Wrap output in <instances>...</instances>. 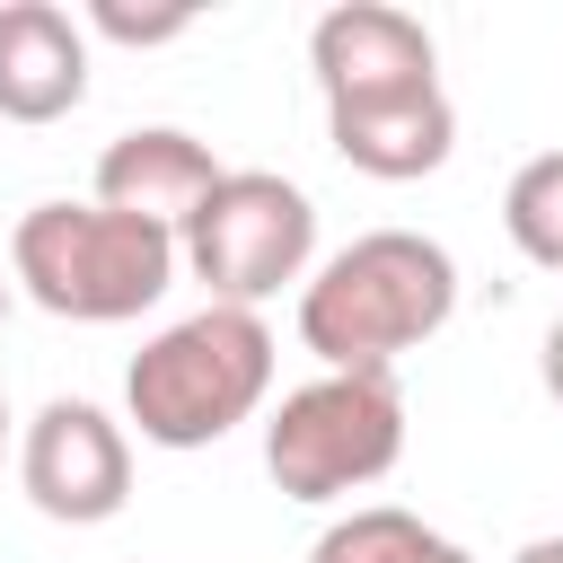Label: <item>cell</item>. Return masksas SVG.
<instances>
[{
  "label": "cell",
  "mask_w": 563,
  "mask_h": 563,
  "mask_svg": "<svg viewBox=\"0 0 563 563\" xmlns=\"http://www.w3.org/2000/svg\"><path fill=\"white\" fill-rule=\"evenodd\" d=\"M457 317V255L422 229H369L299 282V343L325 369H396Z\"/></svg>",
  "instance_id": "obj_1"
},
{
  "label": "cell",
  "mask_w": 563,
  "mask_h": 563,
  "mask_svg": "<svg viewBox=\"0 0 563 563\" xmlns=\"http://www.w3.org/2000/svg\"><path fill=\"white\" fill-rule=\"evenodd\" d=\"M273 396V325L255 308H194L123 369V413L150 449H211Z\"/></svg>",
  "instance_id": "obj_2"
},
{
  "label": "cell",
  "mask_w": 563,
  "mask_h": 563,
  "mask_svg": "<svg viewBox=\"0 0 563 563\" xmlns=\"http://www.w3.org/2000/svg\"><path fill=\"white\" fill-rule=\"evenodd\" d=\"M176 264H185L176 229L123 220L106 202H35L9 229V282L44 317H70V325H123L158 308Z\"/></svg>",
  "instance_id": "obj_3"
},
{
  "label": "cell",
  "mask_w": 563,
  "mask_h": 563,
  "mask_svg": "<svg viewBox=\"0 0 563 563\" xmlns=\"http://www.w3.org/2000/svg\"><path fill=\"white\" fill-rule=\"evenodd\" d=\"M405 457V387L396 369H325L264 413V475L290 501L369 493Z\"/></svg>",
  "instance_id": "obj_4"
},
{
  "label": "cell",
  "mask_w": 563,
  "mask_h": 563,
  "mask_svg": "<svg viewBox=\"0 0 563 563\" xmlns=\"http://www.w3.org/2000/svg\"><path fill=\"white\" fill-rule=\"evenodd\" d=\"M185 273L220 308H264L282 282H308L317 255V202L273 167H229L211 202L185 220Z\"/></svg>",
  "instance_id": "obj_5"
},
{
  "label": "cell",
  "mask_w": 563,
  "mask_h": 563,
  "mask_svg": "<svg viewBox=\"0 0 563 563\" xmlns=\"http://www.w3.org/2000/svg\"><path fill=\"white\" fill-rule=\"evenodd\" d=\"M18 484L62 528H106L132 501V440L88 396H53L18 440Z\"/></svg>",
  "instance_id": "obj_6"
},
{
  "label": "cell",
  "mask_w": 563,
  "mask_h": 563,
  "mask_svg": "<svg viewBox=\"0 0 563 563\" xmlns=\"http://www.w3.org/2000/svg\"><path fill=\"white\" fill-rule=\"evenodd\" d=\"M308 70L325 88V106H361V97H405V88H440V53L431 26L396 0H334L308 26Z\"/></svg>",
  "instance_id": "obj_7"
},
{
  "label": "cell",
  "mask_w": 563,
  "mask_h": 563,
  "mask_svg": "<svg viewBox=\"0 0 563 563\" xmlns=\"http://www.w3.org/2000/svg\"><path fill=\"white\" fill-rule=\"evenodd\" d=\"M220 176H229V167L211 158V141H194V132H176V123H141V132H114V141H106V158H97V202L123 211V220H150V229H176V238H185V220L211 202Z\"/></svg>",
  "instance_id": "obj_8"
},
{
  "label": "cell",
  "mask_w": 563,
  "mask_h": 563,
  "mask_svg": "<svg viewBox=\"0 0 563 563\" xmlns=\"http://www.w3.org/2000/svg\"><path fill=\"white\" fill-rule=\"evenodd\" d=\"M325 141L343 167L378 176V185H413L431 167H449L457 150V106L449 88H405V97H361V106H325Z\"/></svg>",
  "instance_id": "obj_9"
},
{
  "label": "cell",
  "mask_w": 563,
  "mask_h": 563,
  "mask_svg": "<svg viewBox=\"0 0 563 563\" xmlns=\"http://www.w3.org/2000/svg\"><path fill=\"white\" fill-rule=\"evenodd\" d=\"M88 97V26L53 0H0V114L62 123Z\"/></svg>",
  "instance_id": "obj_10"
},
{
  "label": "cell",
  "mask_w": 563,
  "mask_h": 563,
  "mask_svg": "<svg viewBox=\"0 0 563 563\" xmlns=\"http://www.w3.org/2000/svg\"><path fill=\"white\" fill-rule=\"evenodd\" d=\"M308 563H475L457 537H440V528H422L413 510H396V501H361V510H343L317 545H308Z\"/></svg>",
  "instance_id": "obj_11"
},
{
  "label": "cell",
  "mask_w": 563,
  "mask_h": 563,
  "mask_svg": "<svg viewBox=\"0 0 563 563\" xmlns=\"http://www.w3.org/2000/svg\"><path fill=\"white\" fill-rule=\"evenodd\" d=\"M501 229L528 264L563 273V150H537L510 185H501Z\"/></svg>",
  "instance_id": "obj_12"
},
{
  "label": "cell",
  "mask_w": 563,
  "mask_h": 563,
  "mask_svg": "<svg viewBox=\"0 0 563 563\" xmlns=\"http://www.w3.org/2000/svg\"><path fill=\"white\" fill-rule=\"evenodd\" d=\"M88 26L114 44H176L194 26V9H123V0H88Z\"/></svg>",
  "instance_id": "obj_13"
},
{
  "label": "cell",
  "mask_w": 563,
  "mask_h": 563,
  "mask_svg": "<svg viewBox=\"0 0 563 563\" xmlns=\"http://www.w3.org/2000/svg\"><path fill=\"white\" fill-rule=\"evenodd\" d=\"M537 378H545V396L563 405V317L545 325V343H537Z\"/></svg>",
  "instance_id": "obj_14"
},
{
  "label": "cell",
  "mask_w": 563,
  "mask_h": 563,
  "mask_svg": "<svg viewBox=\"0 0 563 563\" xmlns=\"http://www.w3.org/2000/svg\"><path fill=\"white\" fill-rule=\"evenodd\" d=\"M510 563H563V537H528V545H519Z\"/></svg>",
  "instance_id": "obj_15"
},
{
  "label": "cell",
  "mask_w": 563,
  "mask_h": 563,
  "mask_svg": "<svg viewBox=\"0 0 563 563\" xmlns=\"http://www.w3.org/2000/svg\"><path fill=\"white\" fill-rule=\"evenodd\" d=\"M0 449H9V396H0Z\"/></svg>",
  "instance_id": "obj_16"
},
{
  "label": "cell",
  "mask_w": 563,
  "mask_h": 563,
  "mask_svg": "<svg viewBox=\"0 0 563 563\" xmlns=\"http://www.w3.org/2000/svg\"><path fill=\"white\" fill-rule=\"evenodd\" d=\"M0 317H9V282H0Z\"/></svg>",
  "instance_id": "obj_17"
}]
</instances>
